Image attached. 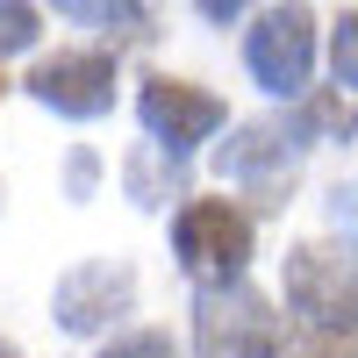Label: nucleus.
<instances>
[{
  "mask_svg": "<svg viewBox=\"0 0 358 358\" xmlns=\"http://www.w3.org/2000/svg\"><path fill=\"white\" fill-rule=\"evenodd\" d=\"M308 151L301 122H244L229 143H222V179H236V187H280V179H294V158Z\"/></svg>",
  "mask_w": 358,
  "mask_h": 358,
  "instance_id": "obj_8",
  "label": "nucleus"
},
{
  "mask_svg": "<svg viewBox=\"0 0 358 358\" xmlns=\"http://www.w3.org/2000/svg\"><path fill=\"white\" fill-rule=\"evenodd\" d=\"M287 308L315 337H358V258L294 244L287 251Z\"/></svg>",
  "mask_w": 358,
  "mask_h": 358,
  "instance_id": "obj_3",
  "label": "nucleus"
},
{
  "mask_svg": "<svg viewBox=\"0 0 358 358\" xmlns=\"http://www.w3.org/2000/svg\"><path fill=\"white\" fill-rule=\"evenodd\" d=\"M172 258L201 287H236L251 265V215L229 201H187L172 215Z\"/></svg>",
  "mask_w": 358,
  "mask_h": 358,
  "instance_id": "obj_1",
  "label": "nucleus"
},
{
  "mask_svg": "<svg viewBox=\"0 0 358 358\" xmlns=\"http://www.w3.org/2000/svg\"><path fill=\"white\" fill-rule=\"evenodd\" d=\"M194 8H201L208 22H222V29H229L236 15H244V8H251V0H194Z\"/></svg>",
  "mask_w": 358,
  "mask_h": 358,
  "instance_id": "obj_15",
  "label": "nucleus"
},
{
  "mask_svg": "<svg viewBox=\"0 0 358 358\" xmlns=\"http://www.w3.org/2000/svg\"><path fill=\"white\" fill-rule=\"evenodd\" d=\"M22 86H29V101H43L65 122H94V115L115 108V57L108 50H57V57H36Z\"/></svg>",
  "mask_w": 358,
  "mask_h": 358,
  "instance_id": "obj_5",
  "label": "nucleus"
},
{
  "mask_svg": "<svg viewBox=\"0 0 358 358\" xmlns=\"http://www.w3.org/2000/svg\"><path fill=\"white\" fill-rule=\"evenodd\" d=\"M244 65L265 94L280 101H301L308 94V72H315V15L301 0H280V8H265L244 36Z\"/></svg>",
  "mask_w": 358,
  "mask_h": 358,
  "instance_id": "obj_4",
  "label": "nucleus"
},
{
  "mask_svg": "<svg viewBox=\"0 0 358 358\" xmlns=\"http://www.w3.org/2000/svg\"><path fill=\"white\" fill-rule=\"evenodd\" d=\"M194 358H280V315L258 287H201L194 294Z\"/></svg>",
  "mask_w": 358,
  "mask_h": 358,
  "instance_id": "obj_2",
  "label": "nucleus"
},
{
  "mask_svg": "<svg viewBox=\"0 0 358 358\" xmlns=\"http://www.w3.org/2000/svg\"><path fill=\"white\" fill-rule=\"evenodd\" d=\"M330 65H337V86L358 94V15H344V22L330 29Z\"/></svg>",
  "mask_w": 358,
  "mask_h": 358,
  "instance_id": "obj_12",
  "label": "nucleus"
},
{
  "mask_svg": "<svg viewBox=\"0 0 358 358\" xmlns=\"http://www.w3.org/2000/svg\"><path fill=\"white\" fill-rule=\"evenodd\" d=\"M101 358H179V351H172L165 330H136V337H122V344H108Z\"/></svg>",
  "mask_w": 358,
  "mask_h": 358,
  "instance_id": "obj_13",
  "label": "nucleus"
},
{
  "mask_svg": "<svg viewBox=\"0 0 358 358\" xmlns=\"http://www.w3.org/2000/svg\"><path fill=\"white\" fill-rule=\"evenodd\" d=\"M0 358H22V351H15V344H8V337H0Z\"/></svg>",
  "mask_w": 358,
  "mask_h": 358,
  "instance_id": "obj_16",
  "label": "nucleus"
},
{
  "mask_svg": "<svg viewBox=\"0 0 358 358\" xmlns=\"http://www.w3.org/2000/svg\"><path fill=\"white\" fill-rule=\"evenodd\" d=\"M65 22H94V29H115V36H151V15H143V0H50Z\"/></svg>",
  "mask_w": 358,
  "mask_h": 358,
  "instance_id": "obj_9",
  "label": "nucleus"
},
{
  "mask_svg": "<svg viewBox=\"0 0 358 358\" xmlns=\"http://www.w3.org/2000/svg\"><path fill=\"white\" fill-rule=\"evenodd\" d=\"M136 115H143V129H151V143L179 165V158H194L208 136H215L229 122V108L215 94H201V86L187 79H143V94H136Z\"/></svg>",
  "mask_w": 358,
  "mask_h": 358,
  "instance_id": "obj_6",
  "label": "nucleus"
},
{
  "mask_svg": "<svg viewBox=\"0 0 358 358\" xmlns=\"http://www.w3.org/2000/svg\"><path fill=\"white\" fill-rule=\"evenodd\" d=\"M94 151H72V165H65V187H72V201H86V194H94Z\"/></svg>",
  "mask_w": 358,
  "mask_h": 358,
  "instance_id": "obj_14",
  "label": "nucleus"
},
{
  "mask_svg": "<svg viewBox=\"0 0 358 358\" xmlns=\"http://www.w3.org/2000/svg\"><path fill=\"white\" fill-rule=\"evenodd\" d=\"M36 36H43L36 8H29V0H0V57H22Z\"/></svg>",
  "mask_w": 358,
  "mask_h": 358,
  "instance_id": "obj_11",
  "label": "nucleus"
},
{
  "mask_svg": "<svg viewBox=\"0 0 358 358\" xmlns=\"http://www.w3.org/2000/svg\"><path fill=\"white\" fill-rule=\"evenodd\" d=\"M136 308V273L122 258H86L72 265L65 280H57L50 294V315H57V330H72V337H101L115 315H129Z\"/></svg>",
  "mask_w": 358,
  "mask_h": 358,
  "instance_id": "obj_7",
  "label": "nucleus"
},
{
  "mask_svg": "<svg viewBox=\"0 0 358 358\" xmlns=\"http://www.w3.org/2000/svg\"><path fill=\"white\" fill-rule=\"evenodd\" d=\"M294 122H301V136H308V143H315V136L344 143V136H358V108H351L344 94H308V101H301V115H294Z\"/></svg>",
  "mask_w": 358,
  "mask_h": 358,
  "instance_id": "obj_10",
  "label": "nucleus"
}]
</instances>
